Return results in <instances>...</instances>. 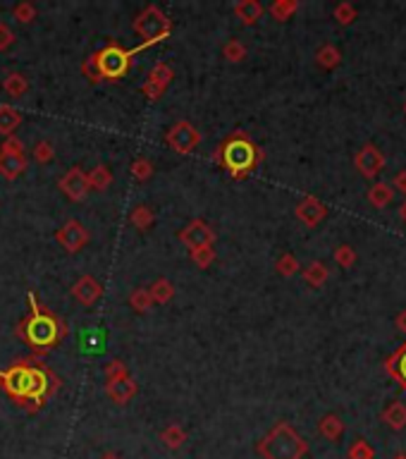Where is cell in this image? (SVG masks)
I'll use <instances>...</instances> for the list:
<instances>
[{
  "label": "cell",
  "instance_id": "6da1fadb",
  "mask_svg": "<svg viewBox=\"0 0 406 459\" xmlns=\"http://www.w3.org/2000/svg\"><path fill=\"white\" fill-rule=\"evenodd\" d=\"M258 452L265 459H301L308 452V445L289 423L280 421L278 426L258 443Z\"/></svg>",
  "mask_w": 406,
  "mask_h": 459
},
{
  "label": "cell",
  "instance_id": "7a4b0ae2",
  "mask_svg": "<svg viewBox=\"0 0 406 459\" xmlns=\"http://www.w3.org/2000/svg\"><path fill=\"white\" fill-rule=\"evenodd\" d=\"M29 304H31V316L24 321V338L31 347L46 349L53 347L60 340V326L51 313H46L36 304V297L29 294Z\"/></svg>",
  "mask_w": 406,
  "mask_h": 459
},
{
  "label": "cell",
  "instance_id": "3957f363",
  "mask_svg": "<svg viewBox=\"0 0 406 459\" xmlns=\"http://www.w3.org/2000/svg\"><path fill=\"white\" fill-rule=\"evenodd\" d=\"M220 161H223V166L235 177H242L246 173H251L253 166H256L258 148L253 146L249 139H244V136H232V139L225 141V146L220 148Z\"/></svg>",
  "mask_w": 406,
  "mask_h": 459
},
{
  "label": "cell",
  "instance_id": "277c9868",
  "mask_svg": "<svg viewBox=\"0 0 406 459\" xmlns=\"http://www.w3.org/2000/svg\"><path fill=\"white\" fill-rule=\"evenodd\" d=\"M134 53H139V48L136 51H125L120 46H106L103 51L96 53L93 60L96 67H98L101 79H120L129 70V58Z\"/></svg>",
  "mask_w": 406,
  "mask_h": 459
},
{
  "label": "cell",
  "instance_id": "5b68a950",
  "mask_svg": "<svg viewBox=\"0 0 406 459\" xmlns=\"http://www.w3.org/2000/svg\"><path fill=\"white\" fill-rule=\"evenodd\" d=\"M134 29L143 39V46H151L170 34V19L165 17L156 5H148V8L136 17Z\"/></svg>",
  "mask_w": 406,
  "mask_h": 459
},
{
  "label": "cell",
  "instance_id": "8992f818",
  "mask_svg": "<svg viewBox=\"0 0 406 459\" xmlns=\"http://www.w3.org/2000/svg\"><path fill=\"white\" fill-rule=\"evenodd\" d=\"M198 143H201V134H198V129L191 125V122L182 120L168 132V146L175 148L177 153H182V156L191 153Z\"/></svg>",
  "mask_w": 406,
  "mask_h": 459
},
{
  "label": "cell",
  "instance_id": "52a82bcc",
  "mask_svg": "<svg viewBox=\"0 0 406 459\" xmlns=\"http://www.w3.org/2000/svg\"><path fill=\"white\" fill-rule=\"evenodd\" d=\"M0 383L15 400H26L29 393V366L17 364L8 368V371H0Z\"/></svg>",
  "mask_w": 406,
  "mask_h": 459
},
{
  "label": "cell",
  "instance_id": "ba28073f",
  "mask_svg": "<svg viewBox=\"0 0 406 459\" xmlns=\"http://www.w3.org/2000/svg\"><path fill=\"white\" fill-rule=\"evenodd\" d=\"M55 237H58L60 246L70 253L84 249V246L88 244V230L79 221H67L63 228L58 230V235Z\"/></svg>",
  "mask_w": 406,
  "mask_h": 459
},
{
  "label": "cell",
  "instance_id": "9c48e42d",
  "mask_svg": "<svg viewBox=\"0 0 406 459\" xmlns=\"http://www.w3.org/2000/svg\"><path fill=\"white\" fill-rule=\"evenodd\" d=\"M180 239L182 244H187L189 249L194 251V249H201V246H213L215 232H213V228L205 221H194L180 232Z\"/></svg>",
  "mask_w": 406,
  "mask_h": 459
},
{
  "label": "cell",
  "instance_id": "30bf717a",
  "mask_svg": "<svg viewBox=\"0 0 406 459\" xmlns=\"http://www.w3.org/2000/svg\"><path fill=\"white\" fill-rule=\"evenodd\" d=\"M60 189H63L67 194V198H72V201H81V198L88 194L86 173L79 168H70L63 180H60Z\"/></svg>",
  "mask_w": 406,
  "mask_h": 459
},
{
  "label": "cell",
  "instance_id": "8fae6325",
  "mask_svg": "<svg viewBox=\"0 0 406 459\" xmlns=\"http://www.w3.org/2000/svg\"><path fill=\"white\" fill-rule=\"evenodd\" d=\"M172 77H175V72H172V67L170 65H156L153 70H151V77L148 81L143 84V94L148 96V99H161L163 91L168 89V84L172 81Z\"/></svg>",
  "mask_w": 406,
  "mask_h": 459
},
{
  "label": "cell",
  "instance_id": "7c38bea8",
  "mask_svg": "<svg viewBox=\"0 0 406 459\" xmlns=\"http://www.w3.org/2000/svg\"><path fill=\"white\" fill-rule=\"evenodd\" d=\"M101 294H103V287H101L98 280L91 278V276L79 278L77 283H74V287H72V297L77 299L79 304H84V306L96 304V301L101 299Z\"/></svg>",
  "mask_w": 406,
  "mask_h": 459
},
{
  "label": "cell",
  "instance_id": "4fadbf2b",
  "mask_svg": "<svg viewBox=\"0 0 406 459\" xmlns=\"http://www.w3.org/2000/svg\"><path fill=\"white\" fill-rule=\"evenodd\" d=\"M382 166H385L382 153L375 146H370V143H366V146L359 151V156H356V168H359V173L363 177L377 175L382 170Z\"/></svg>",
  "mask_w": 406,
  "mask_h": 459
},
{
  "label": "cell",
  "instance_id": "5bb4252c",
  "mask_svg": "<svg viewBox=\"0 0 406 459\" xmlns=\"http://www.w3.org/2000/svg\"><path fill=\"white\" fill-rule=\"evenodd\" d=\"M106 393L113 402L118 404H127L132 397L136 395V383L125 375V378H115V380H108L106 383Z\"/></svg>",
  "mask_w": 406,
  "mask_h": 459
},
{
  "label": "cell",
  "instance_id": "9a60e30c",
  "mask_svg": "<svg viewBox=\"0 0 406 459\" xmlns=\"http://www.w3.org/2000/svg\"><path fill=\"white\" fill-rule=\"evenodd\" d=\"M48 395V373L39 366H29V393H26V400L44 404Z\"/></svg>",
  "mask_w": 406,
  "mask_h": 459
},
{
  "label": "cell",
  "instance_id": "2e32d148",
  "mask_svg": "<svg viewBox=\"0 0 406 459\" xmlns=\"http://www.w3.org/2000/svg\"><path fill=\"white\" fill-rule=\"evenodd\" d=\"M24 170H26L24 153H5V151H0V175L5 180H17Z\"/></svg>",
  "mask_w": 406,
  "mask_h": 459
},
{
  "label": "cell",
  "instance_id": "e0dca14e",
  "mask_svg": "<svg viewBox=\"0 0 406 459\" xmlns=\"http://www.w3.org/2000/svg\"><path fill=\"white\" fill-rule=\"evenodd\" d=\"M325 206L318 201V198H313V196H308L304 198V201L297 206V216H299V221H304L306 225H318L323 218H325Z\"/></svg>",
  "mask_w": 406,
  "mask_h": 459
},
{
  "label": "cell",
  "instance_id": "ac0fdd59",
  "mask_svg": "<svg viewBox=\"0 0 406 459\" xmlns=\"http://www.w3.org/2000/svg\"><path fill=\"white\" fill-rule=\"evenodd\" d=\"M81 352L84 354H103L106 352V333L98 331V328H91L81 335Z\"/></svg>",
  "mask_w": 406,
  "mask_h": 459
},
{
  "label": "cell",
  "instance_id": "d6986e66",
  "mask_svg": "<svg viewBox=\"0 0 406 459\" xmlns=\"http://www.w3.org/2000/svg\"><path fill=\"white\" fill-rule=\"evenodd\" d=\"M235 15L242 19L244 24H253L263 15V5H260L258 0H242V3H237Z\"/></svg>",
  "mask_w": 406,
  "mask_h": 459
},
{
  "label": "cell",
  "instance_id": "ffe728a7",
  "mask_svg": "<svg viewBox=\"0 0 406 459\" xmlns=\"http://www.w3.org/2000/svg\"><path fill=\"white\" fill-rule=\"evenodd\" d=\"M161 440L168 450H180L184 440H187V430H184L180 423H170L168 428H163Z\"/></svg>",
  "mask_w": 406,
  "mask_h": 459
},
{
  "label": "cell",
  "instance_id": "44dd1931",
  "mask_svg": "<svg viewBox=\"0 0 406 459\" xmlns=\"http://www.w3.org/2000/svg\"><path fill=\"white\" fill-rule=\"evenodd\" d=\"M382 421L387 423L390 428L402 430L406 426V407L402 402H392L390 407L382 412Z\"/></svg>",
  "mask_w": 406,
  "mask_h": 459
},
{
  "label": "cell",
  "instance_id": "7402d4cb",
  "mask_svg": "<svg viewBox=\"0 0 406 459\" xmlns=\"http://www.w3.org/2000/svg\"><path fill=\"white\" fill-rule=\"evenodd\" d=\"M19 122H22L19 111H15L12 106H0V134L12 136V132L17 129Z\"/></svg>",
  "mask_w": 406,
  "mask_h": 459
},
{
  "label": "cell",
  "instance_id": "603a6c76",
  "mask_svg": "<svg viewBox=\"0 0 406 459\" xmlns=\"http://www.w3.org/2000/svg\"><path fill=\"white\" fill-rule=\"evenodd\" d=\"M318 430H320L323 438H328V440H340L342 433H344V423H342L340 416L328 414V416H323Z\"/></svg>",
  "mask_w": 406,
  "mask_h": 459
},
{
  "label": "cell",
  "instance_id": "cb8c5ba5",
  "mask_svg": "<svg viewBox=\"0 0 406 459\" xmlns=\"http://www.w3.org/2000/svg\"><path fill=\"white\" fill-rule=\"evenodd\" d=\"M86 182H88V189L103 191L110 187V182H113V173H110L106 166H96L91 173H86Z\"/></svg>",
  "mask_w": 406,
  "mask_h": 459
},
{
  "label": "cell",
  "instance_id": "d4e9b609",
  "mask_svg": "<svg viewBox=\"0 0 406 459\" xmlns=\"http://www.w3.org/2000/svg\"><path fill=\"white\" fill-rule=\"evenodd\" d=\"M148 292H151V299H153L156 304H168V301L175 297V287H172V283L168 278L156 280V283L148 287Z\"/></svg>",
  "mask_w": 406,
  "mask_h": 459
},
{
  "label": "cell",
  "instance_id": "484cf974",
  "mask_svg": "<svg viewBox=\"0 0 406 459\" xmlns=\"http://www.w3.org/2000/svg\"><path fill=\"white\" fill-rule=\"evenodd\" d=\"M3 89L12 96V99H22V96L29 91V81H26V77H22L19 72H12L5 77Z\"/></svg>",
  "mask_w": 406,
  "mask_h": 459
},
{
  "label": "cell",
  "instance_id": "4316f807",
  "mask_svg": "<svg viewBox=\"0 0 406 459\" xmlns=\"http://www.w3.org/2000/svg\"><path fill=\"white\" fill-rule=\"evenodd\" d=\"M390 373L402 383V388L406 390V345L390 359Z\"/></svg>",
  "mask_w": 406,
  "mask_h": 459
},
{
  "label": "cell",
  "instance_id": "83f0119b",
  "mask_svg": "<svg viewBox=\"0 0 406 459\" xmlns=\"http://www.w3.org/2000/svg\"><path fill=\"white\" fill-rule=\"evenodd\" d=\"M129 221H132V225L136 230H148L151 228V223L156 221V216H153V211H151L148 206H134L132 208V216H129Z\"/></svg>",
  "mask_w": 406,
  "mask_h": 459
},
{
  "label": "cell",
  "instance_id": "f1b7e54d",
  "mask_svg": "<svg viewBox=\"0 0 406 459\" xmlns=\"http://www.w3.org/2000/svg\"><path fill=\"white\" fill-rule=\"evenodd\" d=\"M392 194H395V191H392L390 184L380 182V184H375V187H370L368 198H370V203H373V206L382 208V206H387V203L392 201Z\"/></svg>",
  "mask_w": 406,
  "mask_h": 459
},
{
  "label": "cell",
  "instance_id": "f546056e",
  "mask_svg": "<svg viewBox=\"0 0 406 459\" xmlns=\"http://www.w3.org/2000/svg\"><path fill=\"white\" fill-rule=\"evenodd\" d=\"M129 304H132V309L134 311H148L151 306H153V299H151V292H148V287H136V290L129 294Z\"/></svg>",
  "mask_w": 406,
  "mask_h": 459
},
{
  "label": "cell",
  "instance_id": "4dcf8cb0",
  "mask_svg": "<svg viewBox=\"0 0 406 459\" xmlns=\"http://www.w3.org/2000/svg\"><path fill=\"white\" fill-rule=\"evenodd\" d=\"M304 280L311 287H320L328 280V268L323 263H311L308 268H304Z\"/></svg>",
  "mask_w": 406,
  "mask_h": 459
},
{
  "label": "cell",
  "instance_id": "1f68e13d",
  "mask_svg": "<svg viewBox=\"0 0 406 459\" xmlns=\"http://www.w3.org/2000/svg\"><path fill=\"white\" fill-rule=\"evenodd\" d=\"M191 261H194L198 268H208V266L215 261V251H213V246H201V249H194V251H191Z\"/></svg>",
  "mask_w": 406,
  "mask_h": 459
},
{
  "label": "cell",
  "instance_id": "d6a6232c",
  "mask_svg": "<svg viewBox=\"0 0 406 459\" xmlns=\"http://www.w3.org/2000/svg\"><path fill=\"white\" fill-rule=\"evenodd\" d=\"M297 8H299V5L294 3V0H280V3H275L270 8V15L275 19H280V22H285V19H289V15H292Z\"/></svg>",
  "mask_w": 406,
  "mask_h": 459
},
{
  "label": "cell",
  "instance_id": "836d02e7",
  "mask_svg": "<svg viewBox=\"0 0 406 459\" xmlns=\"http://www.w3.org/2000/svg\"><path fill=\"white\" fill-rule=\"evenodd\" d=\"M223 53H225V58L230 60V63H242V60L246 58L244 44H239V41H235V39H232L230 44H225Z\"/></svg>",
  "mask_w": 406,
  "mask_h": 459
},
{
  "label": "cell",
  "instance_id": "e575fe53",
  "mask_svg": "<svg viewBox=\"0 0 406 459\" xmlns=\"http://www.w3.org/2000/svg\"><path fill=\"white\" fill-rule=\"evenodd\" d=\"M315 58H318V65L330 70V67H335L337 63H340V51H337L335 46H323Z\"/></svg>",
  "mask_w": 406,
  "mask_h": 459
},
{
  "label": "cell",
  "instance_id": "d590c367",
  "mask_svg": "<svg viewBox=\"0 0 406 459\" xmlns=\"http://www.w3.org/2000/svg\"><path fill=\"white\" fill-rule=\"evenodd\" d=\"M153 175V166H151V161L146 158H136L132 163V177L136 182H146L148 177Z\"/></svg>",
  "mask_w": 406,
  "mask_h": 459
},
{
  "label": "cell",
  "instance_id": "8d00e7d4",
  "mask_svg": "<svg viewBox=\"0 0 406 459\" xmlns=\"http://www.w3.org/2000/svg\"><path fill=\"white\" fill-rule=\"evenodd\" d=\"M34 158L39 163H51L55 158V148L51 141H39L36 146H34Z\"/></svg>",
  "mask_w": 406,
  "mask_h": 459
},
{
  "label": "cell",
  "instance_id": "74e56055",
  "mask_svg": "<svg viewBox=\"0 0 406 459\" xmlns=\"http://www.w3.org/2000/svg\"><path fill=\"white\" fill-rule=\"evenodd\" d=\"M299 271V263H297V258L292 256V253H285V256H280V261H278V273L280 276H294V273Z\"/></svg>",
  "mask_w": 406,
  "mask_h": 459
},
{
  "label": "cell",
  "instance_id": "f35d334b",
  "mask_svg": "<svg viewBox=\"0 0 406 459\" xmlns=\"http://www.w3.org/2000/svg\"><path fill=\"white\" fill-rule=\"evenodd\" d=\"M349 459H373V448L366 440H356L349 448Z\"/></svg>",
  "mask_w": 406,
  "mask_h": 459
},
{
  "label": "cell",
  "instance_id": "ab89813d",
  "mask_svg": "<svg viewBox=\"0 0 406 459\" xmlns=\"http://www.w3.org/2000/svg\"><path fill=\"white\" fill-rule=\"evenodd\" d=\"M335 17H337V22H340V24H352L354 19H356V8H354L352 3H342V5H337Z\"/></svg>",
  "mask_w": 406,
  "mask_h": 459
},
{
  "label": "cell",
  "instance_id": "60d3db41",
  "mask_svg": "<svg viewBox=\"0 0 406 459\" xmlns=\"http://www.w3.org/2000/svg\"><path fill=\"white\" fill-rule=\"evenodd\" d=\"M12 15H15L17 22H24L29 24L34 17H36V8H34L31 3H19L15 10H12Z\"/></svg>",
  "mask_w": 406,
  "mask_h": 459
},
{
  "label": "cell",
  "instance_id": "b9f144b4",
  "mask_svg": "<svg viewBox=\"0 0 406 459\" xmlns=\"http://www.w3.org/2000/svg\"><path fill=\"white\" fill-rule=\"evenodd\" d=\"M335 261L342 266V268H349V266H352L354 261H356V253H354V249L352 246H340V249L335 251Z\"/></svg>",
  "mask_w": 406,
  "mask_h": 459
},
{
  "label": "cell",
  "instance_id": "7bdbcfd3",
  "mask_svg": "<svg viewBox=\"0 0 406 459\" xmlns=\"http://www.w3.org/2000/svg\"><path fill=\"white\" fill-rule=\"evenodd\" d=\"M125 375H127V366H125V361L113 359V361H110V364L106 366V378H108V380L125 378Z\"/></svg>",
  "mask_w": 406,
  "mask_h": 459
},
{
  "label": "cell",
  "instance_id": "ee69618b",
  "mask_svg": "<svg viewBox=\"0 0 406 459\" xmlns=\"http://www.w3.org/2000/svg\"><path fill=\"white\" fill-rule=\"evenodd\" d=\"M12 41H15V34H12V29H10L8 24L0 22V51H5V48H10V46H12Z\"/></svg>",
  "mask_w": 406,
  "mask_h": 459
},
{
  "label": "cell",
  "instance_id": "f6af8a7d",
  "mask_svg": "<svg viewBox=\"0 0 406 459\" xmlns=\"http://www.w3.org/2000/svg\"><path fill=\"white\" fill-rule=\"evenodd\" d=\"M81 70H84V74L88 77V81H98V79H101V74H98V67H96V60H93V56L86 60V63H84V67H81Z\"/></svg>",
  "mask_w": 406,
  "mask_h": 459
},
{
  "label": "cell",
  "instance_id": "bcb514c9",
  "mask_svg": "<svg viewBox=\"0 0 406 459\" xmlns=\"http://www.w3.org/2000/svg\"><path fill=\"white\" fill-rule=\"evenodd\" d=\"M395 187H397L399 191H406V173H399V175H397Z\"/></svg>",
  "mask_w": 406,
  "mask_h": 459
},
{
  "label": "cell",
  "instance_id": "7dc6e473",
  "mask_svg": "<svg viewBox=\"0 0 406 459\" xmlns=\"http://www.w3.org/2000/svg\"><path fill=\"white\" fill-rule=\"evenodd\" d=\"M397 323H399V328H402V331H406V309L399 313V318H397Z\"/></svg>",
  "mask_w": 406,
  "mask_h": 459
},
{
  "label": "cell",
  "instance_id": "c3c4849f",
  "mask_svg": "<svg viewBox=\"0 0 406 459\" xmlns=\"http://www.w3.org/2000/svg\"><path fill=\"white\" fill-rule=\"evenodd\" d=\"M101 459H122L118 452H103V457Z\"/></svg>",
  "mask_w": 406,
  "mask_h": 459
},
{
  "label": "cell",
  "instance_id": "681fc988",
  "mask_svg": "<svg viewBox=\"0 0 406 459\" xmlns=\"http://www.w3.org/2000/svg\"><path fill=\"white\" fill-rule=\"evenodd\" d=\"M402 218H404V221H406V203H404V206H402Z\"/></svg>",
  "mask_w": 406,
  "mask_h": 459
},
{
  "label": "cell",
  "instance_id": "f907efd6",
  "mask_svg": "<svg viewBox=\"0 0 406 459\" xmlns=\"http://www.w3.org/2000/svg\"><path fill=\"white\" fill-rule=\"evenodd\" d=\"M395 459H406V455H397Z\"/></svg>",
  "mask_w": 406,
  "mask_h": 459
}]
</instances>
